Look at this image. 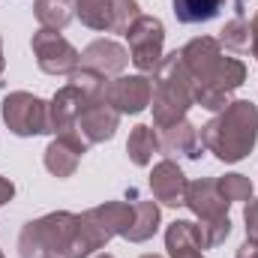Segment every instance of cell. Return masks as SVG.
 <instances>
[{
    "mask_svg": "<svg viewBox=\"0 0 258 258\" xmlns=\"http://www.w3.org/2000/svg\"><path fill=\"white\" fill-rule=\"evenodd\" d=\"M180 60L192 78L195 105L207 111H222L231 102V93L246 81V66L237 57H225L219 39L198 36L180 48Z\"/></svg>",
    "mask_w": 258,
    "mask_h": 258,
    "instance_id": "cell-1",
    "label": "cell"
},
{
    "mask_svg": "<svg viewBox=\"0 0 258 258\" xmlns=\"http://www.w3.org/2000/svg\"><path fill=\"white\" fill-rule=\"evenodd\" d=\"M258 141V105L249 99H234L216 117L201 126V144L219 162H240L252 153Z\"/></svg>",
    "mask_w": 258,
    "mask_h": 258,
    "instance_id": "cell-2",
    "label": "cell"
},
{
    "mask_svg": "<svg viewBox=\"0 0 258 258\" xmlns=\"http://www.w3.org/2000/svg\"><path fill=\"white\" fill-rule=\"evenodd\" d=\"M192 105V78L180 60V51H171L162 57V63L156 69V84H153V99H150L156 129L174 126V123L186 120V111Z\"/></svg>",
    "mask_w": 258,
    "mask_h": 258,
    "instance_id": "cell-3",
    "label": "cell"
},
{
    "mask_svg": "<svg viewBox=\"0 0 258 258\" xmlns=\"http://www.w3.org/2000/svg\"><path fill=\"white\" fill-rule=\"evenodd\" d=\"M78 225V213L54 210L21 228L18 255L21 258H63Z\"/></svg>",
    "mask_w": 258,
    "mask_h": 258,
    "instance_id": "cell-4",
    "label": "cell"
},
{
    "mask_svg": "<svg viewBox=\"0 0 258 258\" xmlns=\"http://www.w3.org/2000/svg\"><path fill=\"white\" fill-rule=\"evenodd\" d=\"M0 111H3V123L18 138L51 132V126H48V102L39 99V96H33V93H27V90L6 93Z\"/></svg>",
    "mask_w": 258,
    "mask_h": 258,
    "instance_id": "cell-5",
    "label": "cell"
},
{
    "mask_svg": "<svg viewBox=\"0 0 258 258\" xmlns=\"http://www.w3.org/2000/svg\"><path fill=\"white\" fill-rule=\"evenodd\" d=\"M129 39V60L138 66L141 75H153L162 63L165 45V24L156 15H138L135 24L123 33Z\"/></svg>",
    "mask_w": 258,
    "mask_h": 258,
    "instance_id": "cell-6",
    "label": "cell"
},
{
    "mask_svg": "<svg viewBox=\"0 0 258 258\" xmlns=\"http://www.w3.org/2000/svg\"><path fill=\"white\" fill-rule=\"evenodd\" d=\"M30 48H33V57L45 75H72L81 63V54L75 51V45L69 39L60 36V30L39 27L30 39Z\"/></svg>",
    "mask_w": 258,
    "mask_h": 258,
    "instance_id": "cell-7",
    "label": "cell"
},
{
    "mask_svg": "<svg viewBox=\"0 0 258 258\" xmlns=\"http://www.w3.org/2000/svg\"><path fill=\"white\" fill-rule=\"evenodd\" d=\"M105 99L120 114H141L153 99V81L141 72L138 75H117L114 81H108Z\"/></svg>",
    "mask_w": 258,
    "mask_h": 258,
    "instance_id": "cell-8",
    "label": "cell"
},
{
    "mask_svg": "<svg viewBox=\"0 0 258 258\" xmlns=\"http://www.w3.org/2000/svg\"><path fill=\"white\" fill-rule=\"evenodd\" d=\"M87 147H90L87 138L78 129H69V132L54 135V141L45 147L42 162H45V168L54 177H72L75 168H78V162H81V156L87 153Z\"/></svg>",
    "mask_w": 258,
    "mask_h": 258,
    "instance_id": "cell-9",
    "label": "cell"
},
{
    "mask_svg": "<svg viewBox=\"0 0 258 258\" xmlns=\"http://www.w3.org/2000/svg\"><path fill=\"white\" fill-rule=\"evenodd\" d=\"M114 234L105 228V222L99 219V213L90 207L84 213H78V225H75V234H72V243L66 249L63 258H90L96 252L105 249V243L111 240Z\"/></svg>",
    "mask_w": 258,
    "mask_h": 258,
    "instance_id": "cell-10",
    "label": "cell"
},
{
    "mask_svg": "<svg viewBox=\"0 0 258 258\" xmlns=\"http://www.w3.org/2000/svg\"><path fill=\"white\" fill-rule=\"evenodd\" d=\"M183 204L201 219V225L228 216V201L222 198V192H219V186H216L213 177H201V180L186 183V198H183Z\"/></svg>",
    "mask_w": 258,
    "mask_h": 258,
    "instance_id": "cell-11",
    "label": "cell"
},
{
    "mask_svg": "<svg viewBox=\"0 0 258 258\" xmlns=\"http://www.w3.org/2000/svg\"><path fill=\"white\" fill-rule=\"evenodd\" d=\"M117 126H120V111H117L108 99L87 105V108L81 111L78 123H75V129L87 138V144L111 141V138H114V132H117Z\"/></svg>",
    "mask_w": 258,
    "mask_h": 258,
    "instance_id": "cell-12",
    "label": "cell"
},
{
    "mask_svg": "<svg viewBox=\"0 0 258 258\" xmlns=\"http://www.w3.org/2000/svg\"><path fill=\"white\" fill-rule=\"evenodd\" d=\"M129 63V51L114 42V39H93L84 51H81V63L84 69H93L105 78H117Z\"/></svg>",
    "mask_w": 258,
    "mask_h": 258,
    "instance_id": "cell-13",
    "label": "cell"
},
{
    "mask_svg": "<svg viewBox=\"0 0 258 258\" xmlns=\"http://www.w3.org/2000/svg\"><path fill=\"white\" fill-rule=\"evenodd\" d=\"M87 105H90L87 96H84L75 84L60 87V90L51 96V102H48V126H51V135H60V132L75 129L81 111H84Z\"/></svg>",
    "mask_w": 258,
    "mask_h": 258,
    "instance_id": "cell-14",
    "label": "cell"
},
{
    "mask_svg": "<svg viewBox=\"0 0 258 258\" xmlns=\"http://www.w3.org/2000/svg\"><path fill=\"white\" fill-rule=\"evenodd\" d=\"M186 174L180 171V165L174 159H162L153 165L150 171V189H153V198L162 201L165 207H180L183 198H186Z\"/></svg>",
    "mask_w": 258,
    "mask_h": 258,
    "instance_id": "cell-15",
    "label": "cell"
},
{
    "mask_svg": "<svg viewBox=\"0 0 258 258\" xmlns=\"http://www.w3.org/2000/svg\"><path fill=\"white\" fill-rule=\"evenodd\" d=\"M159 147L165 156H186V159H198L204 144H201V132L195 123L189 120H180L174 126L162 129V138H159Z\"/></svg>",
    "mask_w": 258,
    "mask_h": 258,
    "instance_id": "cell-16",
    "label": "cell"
},
{
    "mask_svg": "<svg viewBox=\"0 0 258 258\" xmlns=\"http://www.w3.org/2000/svg\"><path fill=\"white\" fill-rule=\"evenodd\" d=\"M165 249H168L171 258H183V255H192V252L207 249L201 225L189 222V219H174L168 225V231H165Z\"/></svg>",
    "mask_w": 258,
    "mask_h": 258,
    "instance_id": "cell-17",
    "label": "cell"
},
{
    "mask_svg": "<svg viewBox=\"0 0 258 258\" xmlns=\"http://www.w3.org/2000/svg\"><path fill=\"white\" fill-rule=\"evenodd\" d=\"M159 150H162V147H159V135L153 132V126H147V123H138V126L129 132L126 153H129V159H132L138 168H147Z\"/></svg>",
    "mask_w": 258,
    "mask_h": 258,
    "instance_id": "cell-18",
    "label": "cell"
},
{
    "mask_svg": "<svg viewBox=\"0 0 258 258\" xmlns=\"http://www.w3.org/2000/svg\"><path fill=\"white\" fill-rule=\"evenodd\" d=\"M132 204H135V216H132V225L126 231V240L144 243L159 228V207H156V201H132Z\"/></svg>",
    "mask_w": 258,
    "mask_h": 258,
    "instance_id": "cell-19",
    "label": "cell"
},
{
    "mask_svg": "<svg viewBox=\"0 0 258 258\" xmlns=\"http://www.w3.org/2000/svg\"><path fill=\"white\" fill-rule=\"evenodd\" d=\"M33 15L48 30H63L75 18V0H33Z\"/></svg>",
    "mask_w": 258,
    "mask_h": 258,
    "instance_id": "cell-20",
    "label": "cell"
},
{
    "mask_svg": "<svg viewBox=\"0 0 258 258\" xmlns=\"http://www.w3.org/2000/svg\"><path fill=\"white\" fill-rule=\"evenodd\" d=\"M111 12H114V0H75V15L90 30L111 33Z\"/></svg>",
    "mask_w": 258,
    "mask_h": 258,
    "instance_id": "cell-21",
    "label": "cell"
},
{
    "mask_svg": "<svg viewBox=\"0 0 258 258\" xmlns=\"http://www.w3.org/2000/svg\"><path fill=\"white\" fill-rule=\"evenodd\" d=\"M222 3L225 0H174L171 9L180 24H204L222 12Z\"/></svg>",
    "mask_w": 258,
    "mask_h": 258,
    "instance_id": "cell-22",
    "label": "cell"
},
{
    "mask_svg": "<svg viewBox=\"0 0 258 258\" xmlns=\"http://www.w3.org/2000/svg\"><path fill=\"white\" fill-rule=\"evenodd\" d=\"M93 210L99 213V219L105 222V228L114 237H126L132 216H135V204H129V201H105V204H99Z\"/></svg>",
    "mask_w": 258,
    "mask_h": 258,
    "instance_id": "cell-23",
    "label": "cell"
},
{
    "mask_svg": "<svg viewBox=\"0 0 258 258\" xmlns=\"http://www.w3.org/2000/svg\"><path fill=\"white\" fill-rule=\"evenodd\" d=\"M219 45L228 48V51H237V54L249 51L252 48V27H249V21L243 15L225 21V27L219 30Z\"/></svg>",
    "mask_w": 258,
    "mask_h": 258,
    "instance_id": "cell-24",
    "label": "cell"
},
{
    "mask_svg": "<svg viewBox=\"0 0 258 258\" xmlns=\"http://www.w3.org/2000/svg\"><path fill=\"white\" fill-rule=\"evenodd\" d=\"M69 84H75V87L87 96L90 105H93V102H102L105 93H108V78L99 75V72H93V69H84V66H78V69L69 75Z\"/></svg>",
    "mask_w": 258,
    "mask_h": 258,
    "instance_id": "cell-25",
    "label": "cell"
},
{
    "mask_svg": "<svg viewBox=\"0 0 258 258\" xmlns=\"http://www.w3.org/2000/svg\"><path fill=\"white\" fill-rule=\"evenodd\" d=\"M216 186L222 198L231 204V201H249L252 198V180L246 174H225V177H216Z\"/></svg>",
    "mask_w": 258,
    "mask_h": 258,
    "instance_id": "cell-26",
    "label": "cell"
},
{
    "mask_svg": "<svg viewBox=\"0 0 258 258\" xmlns=\"http://www.w3.org/2000/svg\"><path fill=\"white\" fill-rule=\"evenodd\" d=\"M243 222H246V237H249V240H258V198H249V201H246Z\"/></svg>",
    "mask_w": 258,
    "mask_h": 258,
    "instance_id": "cell-27",
    "label": "cell"
},
{
    "mask_svg": "<svg viewBox=\"0 0 258 258\" xmlns=\"http://www.w3.org/2000/svg\"><path fill=\"white\" fill-rule=\"evenodd\" d=\"M12 195H15V183H12V180H6V177H0V207H3V204H9V201H12Z\"/></svg>",
    "mask_w": 258,
    "mask_h": 258,
    "instance_id": "cell-28",
    "label": "cell"
},
{
    "mask_svg": "<svg viewBox=\"0 0 258 258\" xmlns=\"http://www.w3.org/2000/svg\"><path fill=\"white\" fill-rule=\"evenodd\" d=\"M234 258H258V240H249L246 237V243H240V249H237Z\"/></svg>",
    "mask_w": 258,
    "mask_h": 258,
    "instance_id": "cell-29",
    "label": "cell"
},
{
    "mask_svg": "<svg viewBox=\"0 0 258 258\" xmlns=\"http://www.w3.org/2000/svg\"><path fill=\"white\" fill-rule=\"evenodd\" d=\"M249 27H252V48H249V51H252V57L258 60V15L252 18V24H249Z\"/></svg>",
    "mask_w": 258,
    "mask_h": 258,
    "instance_id": "cell-30",
    "label": "cell"
},
{
    "mask_svg": "<svg viewBox=\"0 0 258 258\" xmlns=\"http://www.w3.org/2000/svg\"><path fill=\"white\" fill-rule=\"evenodd\" d=\"M246 3H249V0H234V9H237V15H243V12H246Z\"/></svg>",
    "mask_w": 258,
    "mask_h": 258,
    "instance_id": "cell-31",
    "label": "cell"
},
{
    "mask_svg": "<svg viewBox=\"0 0 258 258\" xmlns=\"http://www.w3.org/2000/svg\"><path fill=\"white\" fill-rule=\"evenodd\" d=\"M3 63L6 60H3V42H0V75H3Z\"/></svg>",
    "mask_w": 258,
    "mask_h": 258,
    "instance_id": "cell-32",
    "label": "cell"
},
{
    "mask_svg": "<svg viewBox=\"0 0 258 258\" xmlns=\"http://www.w3.org/2000/svg\"><path fill=\"white\" fill-rule=\"evenodd\" d=\"M96 258H114V255H108V252H96Z\"/></svg>",
    "mask_w": 258,
    "mask_h": 258,
    "instance_id": "cell-33",
    "label": "cell"
},
{
    "mask_svg": "<svg viewBox=\"0 0 258 258\" xmlns=\"http://www.w3.org/2000/svg\"><path fill=\"white\" fill-rule=\"evenodd\" d=\"M183 258H204L201 252H192V255H183Z\"/></svg>",
    "mask_w": 258,
    "mask_h": 258,
    "instance_id": "cell-34",
    "label": "cell"
},
{
    "mask_svg": "<svg viewBox=\"0 0 258 258\" xmlns=\"http://www.w3.org/2000/svg\"><path fill=\"white\" fill-rule=\"evenodd\" d=\"M141 258H162V255H141Z\"/></svg>",
    "mask_w": 258,
    "mask_h": 258,
    "instance_id": "cell-35",
    "label": "cell"
},
{
    "mask_svg": "<svg viewBox=\"0 0 258 258\" xmlns=\"http://www.w3.org/2000/svg\"><path fill=\"white\" fill-rule=\"evenodd\" d=\"M0 258H3V252H0Z\"/></svg>",
    "mask_w": 258,
    "mask_h": 258,
    "instance_id": "cell-36",
    "label": "cell"
}]
</instances>
